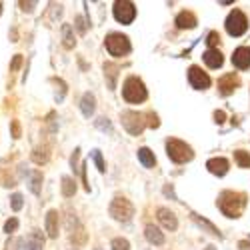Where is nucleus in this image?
I'll return each instance as SVG.
<instances>
[{
  "label": "nucleus",
  "instance_id": "f257e3e1",
  "mask_svg": "<svg viewBox=\"0 0 250 250\" xmlns=\"http://www.w3.org/2000/svg\"><path fill=\"white\" fill-rule=\"evenodd\" d=\"M220 210L226 214V216H230V218H236L240 216L242 212V208L246 204V196L240 194V192H224L220 196Z\"/></svg>",
  "mask_w": 250,
  "mask_h": 250
},
{
  "label": "nucleus",
  "instance_id": "f03ea898",
  "mask_svg": "<svg viewBox=\"0 0 250 250\" xmlns=\"http://www.w3.org/2000/svg\"><path fill=\"white\" fill-rule=\"evenodd\" d=\"M124 98H126L128 102H142L144 98H146V88H144L142 84V80H138L136 76H130L126 82H124Z\"/></svg>",
  "mask_w": 250,
  "mask_h": 250
},
{
  "label": "nucleus",
  "instance_id": "7ed1b4c3",
  "mask_svg": "<svg viewBox=\"0 0 250 250\" xmlns=\"http://www.w3.org/2000/svg\"><path fill=\"white\" fill-rule=\"evenodd\" d=\"M248 28V20L240 10H232L226 18V30L230 36H240Z\"/></svg>",
  "mask_w": 250,
  "mask_h": 250
},
{
  "label": "nucleus",
  "instance_id": "20e7f679",
  "mask_svg": "<svg viewBox=\"0 0 250 250\" xmlns=\"http://www.w3.org/2000/svg\"><path fill=\"white\" fill-rule=\"evenodd\" d=\"M166 150H168V156H170L174 162H186V160L192 158L190 146H186L184 142H180V140H176V138L168 140V144H166Z\"/></svg>",
  "mask_w": 250,
  "mask_h": 250
},
{
  "label": "nucleus",
  "instance_id": "39448f33",
  "mask_svg": "<svg viewBox=\"0 0 250 250\" xmlns=\"http://www.w3.org/2000/svg\"><path fill=\"white\" fill-rule=\"evenodd\" d=\"M106 48L112 56H124L130 52V42H128V38L122 34H110L106 38Z\"/></svg>",
  "mask_w": 250,
  "mask_h": 250
},
{
  "label": "nucleus",
  "instance_id": "423d86ee",
  "mask_svg": "<svg viewBox=\"0 0 250 250\" xmlns=\"http://www.w3.org/2000/svg\"><path fill=\"white\" fill-rule=\"evenodd\" d=\"M110 214L116 220H130L132 216V204L124 198H114L112 206H110Z\"/></svg>",
  "mask_w": 250,
  "mask_h": 250
},
{
  "label": "nucleus",
  "instance_id": "0eeeda50",
  "mask_svg": "<svg viewBox=\"0 0 250 250\" xmlns=\"http://www.w3.org/2000/svg\"><path fill=\"white\" fill-rule=\"evenodd\" d=\"M114 16H116L118 22L128 24V22H132L134 16H136V8H134L132 2H116L114 4Z\"/></svg>",
  "mask_w": 250,
  "mask_h": 250
},
{
  "label": "nucleus",
  "instance_id": "6e6552de",
  "mask_svg": "<svg viewBox=\"0 0 250 250\" xmlns=\"http://www.w3.org/2000/svg\"><path fill=\"white\" fill-rule=\"evenodd\" d=\"M188 80H190V84L194 88H198V90H204V88L210 86V78H208V74L202 72L198 66H192L188 70Z\"/></svg>",
  "mask_w": 250,
  "mask_h": 250
},
{
  "label": "nucleus",
  "instance_id": "1a4fd4ad",
  "mask_svg": "<svg viewBox=\"0 0 250 250\" xmlns=\"http://www.w3.org/2000/svg\"><path fill=\"white\" fill-rule=\"evenodd\" d=\"M122 124L126 126V130L130 134H138L142 128H144V122H142V116L138 112H126L122 114Z\"/></svg>",
  "mask_w": 250,
  "mask_h": 250
},
{
  "label": "nucleus",
  "instance_id": "9d476101",
  "mask_svg": "<svg viewBox=\"0 0 250 250\" xmlns=\"http://www.w3.org/2000/svg\"><path fill=\"white\" fill-rule=\"evenodd\" d=\"M236 86H238V76H236V74H226V76H222V78L218 80V88H220V92H222L224 96L230 94Z\"/></svg>",
  "mask_w": 250,
  "mask_h": 250
},
{
  "label": "nucleus",
  "instance_id": "9b49d317",
  "mask_svg": "<svg viewBox=\"0 0 250 250\" xmlns=\"http://www.w3.org/2000/svg\"><path fill=\"white\" fill-rule=\"evenodd\" d=\"M232 62H234V66H238V68H248L250 66V48H246V46H242V48H238V50H234V54H232Z\"/></svg>",
  "mask_w": 250,
  "mask_h": 250
},
{
  "label": "nucleus",
  "instance_id": "f8f14e48",
  "mask_svg": "<svg viewBox=\"0 0 250 250\" xmlns=\"http://www.w3.org/2000/svg\"><path fill=\"white\" fill-rule=\"evenodd\" d=\"M208 170H210L212 174H218V176H222V174H226V170H228V160L226 158H212V160H208Z\"/></svg>",
  "mask_w": 250,
  "mask_h": 250
},
{
  "label": "nucleus",
  "instance_id": "ddd939ff",
  "mask_svg": "<svg viewBox=\"0 0 250 250\" xmlns=\"http://www.w3.org/2000/svg\"><path fill=\"white\" fill-rule=\"evenodd\" d=\"M204 62L210 68H218V66H222V54L216 48H210V50H206V54H204Z\"/></svg>",
  "mask_w": 250,
  "mask_h": 250
},
{
  "label": "nucleus",
  "instance_id": "4468645a",
  "mask_svg": "<svg viewBox=\"0 0 250 250\" xmlns=\"http://www.w3.org/2000/svg\"><path fill=\"white\" fill-rule=\"evenodd\" d=\"M176 24L178 28H192L196 24V16L192 12H180L176 18Z\"/></svg>",
  "mask_w": 250,
  "mask_h": 250
},
{
  "label": "nucleus",
  "instance_id": "2eb2a0df",
  "mask_svg": "<svg viewBox=\"0 0 250 250\" xmlns=\"http://www.w3.org/2000/svg\"><path fill=\"white\" fill-rule=\"evenodd\" d=\"M158 218H160V222H162L166 228H170V230H174V228H176V218H174L172 212H168V210H164V208H160V210H158Z\"/></svg>",
  "mask_w": 250,
  "mask_h": 250
},
{
  "label": "nucleus",
  "instance_id": "dca6fc26",
  "mask_svg": "<svg viewBox=\"0 0 250 250\" xmlns=\"http://www.w3.org/2000/svg\"><path fill=\"white\" fill-rule=\"evenodd\" d=\"M138 158H140V162L146 166V168H150V166H154V156H152V152L148 150V148H140L138 150Z\"/></svg>",
  "mask_w": 250,
  "mask_h": 250
},
{
  "label": "nucleus",
  "instance_id": "f3484780",
  "mask_svg": "<svg viewBox=\"0 0 250 250\" xmlns=\"http://www.w3.org/2000/svg\"><path fill=\"white\" fill-rule=\"evenodd\" d=\"M56 212L54 210H50L48 212V216H46V230H48V234L50 236H56V232H58V228H56Z\"/></svg>",
  "mask_w": 250,
  "mask_h": 250
},
{
  "label": "nucleus",
  "instance_id": "a211bd4d",
  "mask_svg": "<svg viewBox=\"0 0 250 250\" xmlns=\"http://www.w3.org/2000/svg\"><path fill=\"white\" fill-rule=\"evenodd\" d=\"M146 238H148L150 242H154V244H162V242H164V236L160 234L158 228H154V226H148V228H146Z\"/></svg>",
  "mask_w": 250,
  "mask_h": 250
},
{
  "label": "nucleus",
  "instance_id": "6ab92c4d",
  "mask_svg": "<svg viewBox=\"0 0 250 250\" xmlns=\"http://www.w3.org/2000/svg\"><path fill=\"white\" fill-rule=\"evenodd\" d=\"M234 158H236V162H238L240 168H248V166H250V156H248L244 150H238V152L234 154Z\"/></svg>",
  "mask_w": 250,
  "mask_h": 250
},
{
  "label": "nucleus",
  "instance_id": "aec40b11",
  "mask_svg": "<svg viewBox=\"0 0 250 250\" xmlns=\"http://www.w3.org/2000/svg\"><path fill=\"white\" fill-rule=\"evenodd\" d=\"M112 248L114 250H128L130 246H128V242L124 238H116V240H112Z\"/></svg>",
  "mask_w": 250,
  "mask_h": 250
},
{
  "label": "nucleus",
  "instance_id": "412c9836",
  "mask_svg": "<svg viewBox=\"0 0 250 250\" xmlns=\"http://www.w3.org/2000/svg\"><path fill=\"white\" fill-rule=\"evenodd\" d=\"M16 228H18V220H16V218H12V220H8V222L4 224V230H6L8 234H10V232H14Z\"/></svg>",
  "mask_w": 250,
  "mask_h": 250
},
{
  "label": "nucleus",
  "instance_id": "4be33fe9",
  "mask_svg": "<svg viewBox=\"0 0 250 250\" xmlns=\"http://www.w3.org/2000/svg\"><path fill=\"white\" fill-rule=\"evenodd\" d=\"M20 206H22V196L14 194L12 196V208H14V210H20Z\"/></svg>",
  "mask_w": 250,
  "mask_h": 250
},
{
  "label": "nucleus",
  "instance_id": "5701e85b",
  "mask_svg": "<svg viewBox=\"0 0 250 250\" xmlns=\"http://www.w3.org/2000/svg\"><path fill=\"white\" fill-rule=\"evenodd\" d=\"M218 40H220V36H218L216 32H210V34H208V44H210V46H214Z\"/></svg>",
  "mask_w": 250,
  "mask_h": 250
},
{
  "label": "nucleus",
  "instance_id": "b1692460",
  "mask_svg": "<svg viewBox=\"0 0 250 250\" xmlns=\"http://www.w3.org/2000/svg\"><path fill=\"white\" fill-rule=\"evenodd\" d=\"M70 184H72V182H70L68 178H64V194H70V192H72V190H70Z\"/></svg>",
  "mask_w": 250,
  "mask_h": 250
},
{
  "label": "nucleus",
  "instance_id": "393cba45",
  "mask_svg": "<svg viewBox=\"0 0 250 250\" xmlns=\"http://www.w3.org/2000/svg\"><path fill=\"white\" fill-rule=\"evenodd\" d=\"M94 158H96V162H98V168H100V170H104V164H102V158H100V154H98V152H94Z\"/></svg>",
  "mask_w": 250,
  "mask_h": 250
},
{
  "label": "nucleus",
  "instance_id": "a878e982",
  "mask_svg": "<svg viewBox=\"0 0 250 250\" xmlns=\"http://www.w3.org/2000/svg\"><path fill=\"white\" fill-rule=\"evenodd\" d=\"M214 118H216V122H222V120H224V112H216Z\"/></svg>",
  "mask_w": 250,
  "mask_h": 250
},
{
  "label": "nucleus",
  "instance_id": "bb28decb",
  "mask_svg": "<svg viewBox=\"0 0 250 250\" xmlns=\"http://www.w3.org/2000/svg\"><path fill=\"white\" fill-rule=\"evenodd\" d=\"M0 12H2V4H0Z\"/></svg>",
  "mask_w": 250,
  "mask_h": 250
}]
</instances>
